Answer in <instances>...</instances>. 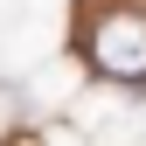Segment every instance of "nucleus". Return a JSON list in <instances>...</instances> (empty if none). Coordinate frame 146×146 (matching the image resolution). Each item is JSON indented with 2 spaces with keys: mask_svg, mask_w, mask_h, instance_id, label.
<instances>
[{
  "mask_svg": "<svg viewBox=\"0 0 146 146\" xmlns=\"http://www.w3.org/2000/svg\"><path fill=\"white\" fill-rule=\"evenodd\" d=\"M90 63L118 84H146V14H104L90 28Z\"/></svg>",
  "mask_w": 146,
  "mask_h": 146,
  "instance_id": "nucleus-1",
  "label": "nucleus"
}]
</instances>
